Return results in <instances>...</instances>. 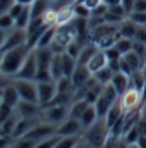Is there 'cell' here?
Listing matches in <instances>:
<instances>
[{
    "instance_id": "obj_1",
    "label": "cell",
    "mask_w": 146,
    "mask_h": 148,
    "mask_svg": "<svg viewBox=\"0 0 146 148\" xmlns=\"http://www.w3.org/2000/svg\"><path fill=\"white\" fill-rule=\"evenodd\" d=\"M32 51V48L29 45L19 46V48H12L9 51H3V60H2V68L0 72L10 78H14L19 73L20 66L24 65L26 58L29 56V53Z\"/></svg>"
},
{
    "instance_id": "obj_16",
    "label": "cell",
    "mask_w": 146,
    "mask_h": 148,
    "mask_svg": "<svg viewBox=\"0 0 146 148\" xmlns=\"http://www.w3.org/2000/svg\"><path fill=\"white\" fill-rule=\"evenodd\" d=\"M122 119H124V111H122V107H121V102L117 101V102L109 109V112H107V116H105V123H107L109 130H112V128H116Z\"/></svg>"
},
{
    "instance_id": "obj_55",
    "label": "cell",
    "mask_w": 146,
    "mask_h": 148,
    "mask_svg": "<svg viewBox=\"0 0 146 148\" xmlns=\"http://www.w3.org/2000/svg\"><path fill=\"white\" fill-rule=\"evenodd\" d=\"M0 102H2V94H0Z\"/></svg>"
},
{
    "instance_id": "obj_2",
    "label": "cell",
    "mask_w": 146,
    "mask_h": 148,
    "mask_svg": "<svg viewBox=\"0 0 146 148\" xmlns=\"http://www.w3.org/2000/svg\"><path fill=\"white\" fill-rule=\"evenodd\" d=\"M111 136V130L105 123V118H99L90 128L83 130L82 138L87 141L92 148H102Z\"/></svg>"
},
{
    "instance_id": "obj_57",
    "label": "cell",
    "mask_w": 146,
    "mask_h": 148,
    "mask_svg": "<svg viewBox=\"0 0 146 148\" xmlns=\"http://www.w3.org/2000/svg\"><path fill=\"white\" fill-rule=\"evenodd\" d=\"M51 2H58V0H51Z\"/></svg>"
},
{
    "instance_id": "obj_34",
    "label": "cell",
    "mask_w": 146,
    "mask_h": 148,
    "mask_svg": "<svg viewBox=\"0 0 146 148\" xmlns=\"http://www.w3.org/2000/svg\"><path fill=\"white\" fill-rule=\"evenodd\" d=\"M38 141L36 140H31L27 136H22V138H15L12 148H36Z\"/></svg>"
},
{
    "instance_id": "obj_41",
    "label": "cell",
    "mask_w": 146,
    "mask_h": 148,
    "mask_svg": "<svg viewBox=\"0 0 146 148\" xmlns=\"http://www.w3.org/2000/svg\"><path fill=\"white\" fill-rule=\"evenodd\" d=\"M134 3H136V0H121V5H122V9L126 10L128 17L134 12Z\"/></svg>"
},
{
    "instance_id": "obj_31",
    "label": "cell",
    "mask_w": 146,
    "mask_h": 148,
    "mask_svg": "<svg viewBox=\"0 0 146 148\" xmlns=\"http://www.w3.org/2000/svg\"><path fill=\"white\" fill-rule=\"evenodd\" d=\"M83 43L82 41H78L76 38L75 39H72L68 45H66V49H65V53H68L70 56H73V58L78 60V56H80V53H82V49H83Z\"/></svg>"
},
{
    "instance_id": "obj_15",
    "label": "cell",
    "mask_w": 146,
    "mask_h": 148,
    "mask_svg": "<svg viewBox=\"0 0 146 148\" xmlns=\"http://www.w3.org/2000/svg\"><path fill=\"white\" fill-rule=\"evenodd\" d=\"M92 75L93 73L88 70V66H85V65H76V68H75V72H73V75H72V82H73L75 90L80 89V87H83L88 80L92 78Z\"/></svg>"
},
{
    "instance_id": "obj_21",
    "label": "cell",
    "mask_w": 146,
    "mask_h": 148,
    "mask_svg": "<svg viewBox=\"0 0 146 148\" xmlns=\"http://www.w3.org/2000/svg\"><path fill=\"white\" fill-rule=\"evenodd\" d=\"M19 119H20V116H19V112L15 111L10 118L5 119V121L0 124V134H3V136H12L15 126H17V123H19Z\"/></svg>"
},
{
    "instance_id": "obj_14",
    "label": "cell",
    "mask_w": 146,
    "mask_h": 148,
    "mask_svg": "<svg viewBox=\"0 0 146 148\" xmlns=\"http://www.w3.org/2000/svg\"><path fill=\"white\" fill-rule=\"evenodd\" d=\"M75 3H68V5H63L56 9V26H68L75 21Z\"/></svg>"
},
{
    "instance_id": "obj_44",
    "label": "cell",
    "mask_w": 146,
    "mask_h": 148,
    "mask_svg": "<svg viewBox=\"0 0 146 148\" xmlns=\"http://www.w3.org/2000/svg\"><path fill=\"white\" fill-rule=\"evenodd\" d=\"M12 145H14V138L12 136L0 134V148H12Z\"/></svg>"
},
{
    "instance_id": "obj_35",
    "label": "cell",
    "mask_w": 146,
    "mask_h": 148,
    "mask_svg": "<svg viewBox=\"0 0 146 148\" xmlns=\"http://www.w3.org/2000/svg\"><path fill=\"white\" fill-rule=\"evenodd\" d=\"M14 27H15V19L9 12L0 15V29L10 31V29H14Z\"/></svg>"
},
{
    "instance_id": "obj_46",
    "label": "cell",
    "mask_w": 146,
    "mask_h": 148,
    "mask_svg": "<svg viewBox=\"0 0 146 148\" xmlns=\"http://www.w3.org/2000/svg\"><path fill=\"white\" fill-rule=\"evenodd\" d=\"M138 130H139L141 136H146V118H143V116L138 121Z\"/></svg>"
},
{
    "instance_id": "obj_30",
    "label": "cell",
    "mask_w": 146,
    "mask_h": 148,
    "mask_svg": "<svg viewBox=\"0 0 146 148\" xmlns=\"http://www.w3.org/2000/svg\"><path fill=\"white\" fill-rule=\"evenodd\" d=\"M76 58L70 56L68 53H63V72H65V77H72L75 68H76Z\"/></svg>"
},
{
    "instance_id": "obj_20",
    "label": "cell",
    "mask_w": 146,
    "mask_h": 148,
    "mask_svg": "<svg viewBox=\"0 0 146 148\" xmlns=\"http://www.w3.org/2000/svg\"><path fill=\"white\" fill-rule=\"evenodd\" d=\"M51 0H36L32 5H31V17L32 19H39L43 17L49 9H51Z\"/></svg>"
},
{
    "instance_id": "obj_49",
    "label": "cell",
    "mask_w": 146,
    "mask_h": 148,
    "mask_svg": "<svg viewBox=\"0 0 146 148\" xmlns=\"http://www.w3.org/2000/svg\"><path fill=\"white\" fill-rule=\"evenodd\" d=\"M139 148H146V136H139V140H138V143H136Z\"/></svg>"
},
{
    "instance_id": "obj_36",
    "label": "cell",
    "mask_w": 146,
    "mask_h": 148,
    "mask_svg": "<svg viewBox=\"0 0 146 148\" xmlns=\"http://www.w3.org/2000/svg\"><path fill=\"white\" fill-rule=\"evenodd\" d=\"M15 112V107H12L10 104H7V102H0V124L5 121V119H9L12 114Z\"/></svg>"
},
{
    "instance_id": "obj_10",
    "label": "cell",
    "mask_w": 146,
    "mask_h": 148,
    "mask_svg": "<svg viewBox=\"0 0 146 148\" xmlns=\"http://www.w3.org/2000/svg\"><path fill=\"white\" fill-rule=\"evenodd\" d=\"M38 58H36V51L32 49L29 53V56L26 58L24 65L20 66L19 73L15 75L14 78H24V80H36V75H38Z\"/></svg>"
},
{
    "instance_id": "obj_38",
    "label": "cell",
    "mask_w": 146,
    "mask_h": 148,
    "mask_svg": "<svg viewBox=\"0 0 146 148\" xmlns=\"http://www.w3.org/2000/svg\"><path fill=\"white\" fill-rule=\"evenodd\" d=\"M75 15H76V17H82V19H88V17L92 15V10L88 9L85 3L75 2Z\"/></svg>"
},
{
    "instance_id": "obj_50",
    "label": "cell",
    "mask_w": 146,
    "mask_h": 148,
    "mask_svg": "<svg viewBox=\"0 0 146 148\" xmlns=\"http://www.w3.org/2000/svg\"><path fill=\"white\" fill-rule=\"evenodd\" d=\"M15 2H19V3H22V5H32L36 0H15Z\"/></svg>"
},
{
    "instance_id": "obj_3",
    "label": "cell",
    "mask_w": 146,
    "mask_h": 148,
    "mask_svg": "<svg viewBox=\"0 0 146 148\" xmlns=\"http://www.w3.org/2000/svg\"><path fill=\"white\" fill-rule=\"evenodd\" d=\"M41 118L46 123H51L55 126H59L63 121H66V119L70 118V106H66V104H51V106H46V107H43Z\"/></svg>"
},
{
    "instance_id": "obj_33",
    "label": "cell",
    "mask_w": 146,
    "mask_h": 148,
    "mask_svg": "<svg viewBox=\"0 0 146 148\" xmlns=\"http://www.w3.org/2000/svg\"><path fill=\"white\" fill-rule=\"evenodd\" d=\"M139 136H141V133H139L138 124H136V126H132L131 130H128L126 133L122 134V136H121V140H122L124 143H128V145H134V143H138Z\"/></svg>"
},
{
    "instance_id": "obj_56",
    "label": "cell",
    "mask_w": 146,
    "mask_h": 148,
    "mask_svg": "<svg viewBox=\"0 0 146 148\" xmlns=\"http://www.w3.org/2000/svg\"><path fill=\"white\" fill-rule=\"evenodd\" d=\"M145 65H146V55H145Z\"/></svg>"
},
{
    "instance_id": "obj_39",
    "label": "cell",
    "mask_w": 146,
    "mask_h": 148,
    "mask_svg": "<svg viewBox=\"0 0 146 148\" xmlns=\"http://www.w3.org/2000/svg\"><path fill=\"white\" fill-rule=\"evenodd\" d=\"M129 19L134 21L138 26H146V12H132Z\"/></svg>"
},
{
    "instance_id": "obj_37",
    "label": "cell",
    "mask_w": 146,
    "mask_h": 148,
    "mask_svg": "<svg viewBox=\"0 0 146 148\" xmlns=\"http://www.w3.org/2000/svg\"><path fill=\"white\" fill-rule=\"evenodd\" d=\"M58 141H59V136L58 134H53V136H49V138H44L41 141H38L36 148H56Z\"/></svg>"
},
{
    "instance_id": "obj_45",
    "label": "cell",
    "mask_w": 146,
    "mask_h": 148,
    "mask_svg": "<svg viewBox=\"0 0 146 148\" xmlns=\"http://www.w3.org/2000/svg\"><path fill=\"white\" fill-rule=\"evenodd\" d=\"M134 12H146V0H136Z\"/></svg>"
},
{
    "instance_id": "obj_4",
    "label": "cell",
    "mask_w": 146,
    "mask_h": 148,
    "mask_svg": "<svg viewBox=\"0 0 146 148\" xmlns=\"http://www.w3.org/2000/svg\"><path fill=\"white\" fill-rule=\"evenodd\" d=\"M143 92L134 87H129L121 97H119V102H121V107L124 111V114H131V112H136V111H141V106H143Z\"/></svg>"
},
{
    "instance_id": "obj_12",
    "label": "cell",
    "mask_w": 146,
    "mask_h": 148,
    "mask_svg": "<svg viewBox=\"0 0 146 148\" xmlns=\"http://www.w3.org/2000/svg\"><path fill=\"white\" fill-rule=\"evenodd\" d=\"M56 134L58 136H76V134H83V126L80 123V119L68 118L63 121L56 128Z\"/></svg>"
},
{
    "instance_id": "obj_13",
    "label": "cell",
    "mask_w": 146,
    "mask_h": 148,
    "mask_svg": "<svg viewBox=\"0 0 146 148\" xmlns=\"http://www.w3.org/2000/svg\"><path fill=\"white\" fill-rule=\"evenodd\" d=\"M15 111L19 112L20 118H39L43 112V107L39 102H31V101H20L17 104Z\"/></svg>"
},
{
    "instance_id": "obj_8",
    "label": "cell",
    "mask_w": 146,
    "mask_h": 148,
    "mask_svg": "<svg viewBox=\"0 0 146 148\" xmlns=\"http://www.w3.org/2000/svg\"><path fill=\"white\" fill-rule=\"evenodd\" d=\"M27 45V29H20V27H14L7 32L5 43L2 46V51H9L12 48H19V46Z\"/></svg>"
},
{
    "instance_id": "obj_40",
    "label": "cell",
    "mask_w": 146,
    "mask_h": 148,
    "mask_svg": "<svg viewBox=\"0 0 146 148\" xmlns=\"http://www.w3.org/2000/svg\"><path fill=\"white\" fill-rule=\"evenodd\" d=\"M26 7H27V5H22V3H19V2H15L14 5H12V9L9 10V14L12 15L14 19H17L19 15H20L22 12H24V9H26Z\"/></svg>"
},
{
    "instance_id": "obj_32",
    "label": "cell",
    "mask_w": 146,
    "mask_h": 148,
    "mask_svg": "<svg viewBox=\"0 0 146 148\" xmlns=\"http://www.w3.org/2000/svg\"><path fill=\"white\" fill-rule=\"evenodd\" d=\"M31 21H32V17H31V5H27V7L24 9V12L15 19V27L27 29V27H29V24H31Z\"/></svg>"
},
{
    "instance_id": "obj_48",
    "label": "cell",
    "mask_w": 146,
    "mask_h": 148,
    "mask_svg": "<svg viewBox=\"0 0 146 148\" xmlns=\"http://www.w3.org/2000/svg\"><path fill=\"white\" fill-rule=\"evenodd\" d=\"M102 2L107 7H112V5H119V3H121V0H102Z\"/></svg>"
},
{
    "instance_id": "obj_23",
    "label": "cell",
    "mask_w": 146,
    "mask_h": 148,
    "mask_svg": "<svg viewBox=\"0 0 146 148\" xmlns=\"http://www.w3.org/2000/svg\"><path fill=\"white\" fill-rule=\"evenodd\" d=\"M88 106H90V102H87L85 99H75V101L70 104V118L80 119L82 114L87 111Z\"/></svg>"
},
{
    "instance_id": "obj_25",
    "label": "cell",
    "mask_w": 146,
    "mask_h": 148,
    "mask_svg": "<svg viewBox=\"0 0 146 148\" xmlns=\"http://www.w3.org/2000/svg\"><path fill=\"white\" fill-rule=\"evenodd\" d=\"M49 70H51V77H53L55 82L59 80L61 77H65V72H63V53H59V55H55V56H53V61H51Z\"/></svg>"
},
{
    "instance_id": "obj_17",
    "label": "cell",
    "mask_w": 146,
    "mask_h": 148,
    "mask_svg": "<svg viewBox=\"0 0 146 148\" xmlns=\"http://www.w3.org/2000/svg\"><path fill=\"white\" fill-rule=\"evenodd\" d=\"M88 70L92 72V73H97L99 70H102V68H105L107 66V56H105V51L104 49H97L95 51V55L90 58V61H88Z\"/></svg>"
},
{
    "instance_id": "obj_18",
    "label": "cell",
    "mask_w": 146,
    "mask_h": 148,
    "mask_svg": "<svg viewBox=\"0 0 146 148\" xmlns=\"http://www.w3.org/2000/svg\"><path fill=\"white\" fill-rule=\"evenodd\" d=\"M111 84H112V87L117 90V94L121 97L126 90L129 89V75H126L124 72H116L112 80H111Z\"/></svg>"
},
{
    "instance_id": "obj_43",
    "label": "cell",
    "mask_w": 146,
    "mask_h": 148,
    "mask_svg": "<svg viewBox=\"0 0 146 148\" xmlns=\"http://www.w3.org/2000/svg\"><path fill=\"white\" fill-rule=\"evenodd\" d=\"M134 41H141V43H146V26H138L136 36H134Z\"/></svg>"
},
{
    "instance_id": "obj_53",
    "label": "cell",
    "mask_w": 146,
    "mask_h": 148,
    "mask_svg": "<svg viewBox=\"0 0 146 148\" xmlns=\"http://www.w3.org/2000/svg\"><path fill=\"white\" fill-rule=\"evenodd\" d=\"M141 72H143V75H145V80H146V65L143 66V70H141Z\"/></svg>"
},
{
    "instance_id": "obj_51",
    "label": "cell",
    "mask_w": 146,
    "mask_h": 148,
    "mask_svg": "<svg viewBox=\"0 0 146 148\" xmlns=\"http://www.w3.org/2000/svg\"><path fill=\"white\" fill-rule=\"evenodd\" d=\"M141 116L146 118V97H145V101H143V106H141Z\"/></svg>"
},
{
    "instance_id": "obj_29",
    "label": "cell",
    "mask_w": 146,
    "mask_h": 148,
    "mask_svg": "<svg viewBox=\"0 0 146 148\" xmlns=\"http://www.w3.org/2000/svg\"><path fill=\"white\" fill-rule=\"evenodd\" d=\"M114 70L112 68H109V66H105L102 70H99L97 73H93L95 77V80L99 82V84H102V85H107V84H111V80H112V77H114Z\"/></svg>"
},
{
    "instance_id": "obj_52",
    "label": "cell",
    "mask_w": 146,
    "mask_h": 148,
    "mask_svg": "<svg viewBox=\"0 0 146 148\" xmlns=\"http://www.w3.org/2000/svg\"><path fill=\"white\" fill-rule=\"evenodd\" d=\"M2 60H3V51L0 49V68H2Z\"/></svg>"
},
{
    "instance_id": "obj_11",
    "label": "cell",
    "mask_w": 146,
    "mask_h": 148,
    "mask_svg": "<svg viewBox=\"0 0 146 148\" xmlns=\"http://www.w3.org/2000/svg\"><path fill=\"white\" fill-rule=\"evenodd\" d=\"M56 128H58V126H55V124H51V123H46V121L41 119V121H39L26 136L31 138V140L41 141V140H44V138H49V136L56 134Z\"/></svg>"
},
{
    "instance_id": "obj_28",
    "label": "cell",
    "mask_w": 146,
    "mask_h": 148,
    "mask_svg": "<svg viewBox=\"0 0 146 148\" xmlns=\"http://www.w3.org/2000/svg\"><path fill=\"white\" fill-rule=\"evenodd\" d=\"M80 141H82V134H76V136H59V141L56 145V148H75Z\"/></svg>"
},
{
    "instance_id": "obj_9",
    "label": "cell",
    "mask_w": 146,
    "mask_h": 148,
    "mask_svg": "<svg viewBox=\"0 0 146 148\" xmlns=\"http://www.w3.org/2000/svg\"><path fill=\"white\" fill-rule=\"evenodd\" d=\"M143 66H145V60L139 55H136L134 51L122 55L121 58V72H124L126 75H132L138 70H143Z\"/></svg>"
},
{
    "instance_id": "obj_19",
    "label": "cell",
    "mask_w": 146,
    "mask_h": 148,
    "mask_svg": "<svg viewBox=\"0 0 146 148\" xmlns=\"http://www.w3.org/2000/svg\"><path fill=\"white\" fill-rule=\"evenodd\" d=\"M2 101L10 104L12 107H17V104L20 102V95H19V92H17V89H15V85L12 82L3 87V90H2Z\"/></svg>"
},
{
    "instance_id": "obj_24",
    "label": "cell",
    "mask_w": 146,
    "mask_h": 148,
    "mask_svg": "<svg viewBox=\"0 0 146 148\" xmlns=\"http://www.w3.org/2000/svg\"><path fill=\"white\" fill-rule=\"evenodd\" d=\"M136 31H138V24H136L134 21H131L129 17L119 24V34H121L122 38H131V39H134Z\"/></svg>"
},
{
    "instance_id": "obj_27",
    "label": "cell",
    "mask_w": 146,
    "mask_h": 148,
    "mask_svg": "<svg viewBox=\"0 0 146 148\" xmlns=\"http://www.w3.org/2000/svg\"><path fill=\"white\" fill-rule=\"evenodd\" d=\"M132 45H134V39H131V38H122V36H119L114 46L117 48V51H119L121 55H126V53L132 51Z\"/></svg>"
},
{
    "instance_id": "obj_54",
    "label": "cell",
    "mask_w": 146,
    "mask_h": 148,
    "mask_svg": "<svg viewBox=\"0 0 146 148\" xmlns=\"http://www.w3.org/2000/svg\"><path fill=\"white\" fill-rule=\"evenodd\" d=\"M128 148H139V147H138V145L134 143V145H128Z\"/></svg>"
},
{
    "instance_id": "obj_5",
    "label": "cell",
    "mask_w": 146,
    "mask_h": 148,
    "mask_svg": "<svg viewBox=\"0 0 146 148\" xmlns=\"http://www.w3.org/2000/svg\"><path fill=\"white\" fill-rule=\"evenodd\" d=\"M117 101H119V94H117V90L112 87V84H107V85H104L102 94H100V97L97 99V102L93 104V106H95L99 116H100V118H105L107 112H109V109H111Z\"/></svg>"
},
{
    "instance_id": "obj_42",
    "label": "cell",
    "mask_w": 146,
    "mask_h": 148,
    "mask_svg": "<svg viewBox=\"0 0 146 148\" xmlns=\"http://www.w3.org/2000/svg\"><path fill=\"white\" fill-rule=\"evenodd\" d=\"M14 3H15V0H0V15L7 14V12L12 9Z\"/></svg>"
},
{
    "instance_id": "obj_22",
    "label": "cell",
    "mask_w": 146,
    "mask_h": 148,
    "mask_svg": "<svg viewBox=\"0 0 146 148\" xmlns=\"http://www.w3.org/2000/svg\"><path fill=\"white\" fill-rule=\"evenodd\" d=\"M100 118L99 116V112H97V109H95V106L93 104H90L87 107V111L82 114V118H80V123H82V126H83V130H87V128H90L97 119Z\"/></svg>"
},
{
    "instance_id": "obj_47",
    "label": "cell",
    "mask_w": 146,
    "mask_h": 148,
    "mask_svg": "<svg viewBox=\"0 0 146 148\" xmlns=\"http://www.w3.org/2000/svg\"><path fill=\"white\" fill-rule=\"evenodd\" d=\"M7 32H9V31H3V29H0V49H2V46H3V43H5V38H7Z\"/></svg>"
},
{
    "instance_id": "obj_26",
    "label": "cell",
    "mask_w": 146,
    "mask_h": 148,
    "mask_svg": "<svg viewBox=\"0 0 146 148\" xmlns=\"http://www.w3.org/2000/svg\"><path fill=\"white\" fill-rule=\"evenodd\" d=\"M56 34H58V26H49V27L43 32V36H41V39L38 41V46H36V48H48V46H51V43H53L55 38H56Z\"/></svg>"
},
{
    "instance_id": "obj_6",
    "label": "cell",
    "mask_w": 146,
    "mask_h": 148,
    "mask_svg": "<svg viewBox=\"0 0 146 148\" xmlns=\"http://www.w3.org/2000/svg\"><path fill=\"white\" fill-rule=\"evenodd\" d=\"M12 84L20 95V101L39 102L38 99V82L36 80H24V78H12Z\"/></svg>"
},
{
    "instance_id": "obj_7",
    "label": "cell",
    "mask_w": 146,
    "mask_h": 148,
    "mask_svg": "<svg viewBox=\"0 0 146 148\" xmlns=\"http://www.w3.org/2000/svg\"><path fill=\"white\" fill-rule=\"evenodd\" d=\"M58 89H56V82L55 80H46V82H38V99L41 107H46L53 102V99L56 97Z\"/></svg>"
}]
</instances>
